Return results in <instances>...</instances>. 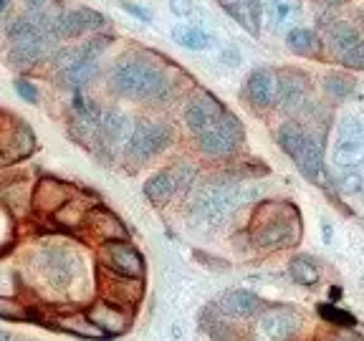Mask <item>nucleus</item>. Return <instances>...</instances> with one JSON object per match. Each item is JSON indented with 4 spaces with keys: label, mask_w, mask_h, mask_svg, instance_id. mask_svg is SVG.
<instances>
[{
    "label": "nucleus",
    "mask_w": 364,
    "mask_h": 341,
    "mask_svg": "<svg viewBox=\"0 0 364 341\" xmlns=\"http://www.w3.org/2000/svg\"><path fill=\"white\" fill-rule=\"evenodd\" d=\"M250 238L258 248L266 250H279L291 248L301 238V217L299 210L289 202H263L258 205V210L253 212V222H250Z\"/></svg>",
    "instance_id": "nucleus-1"
},
{
    "label": "nucleus",
    "mask_w": 364,
    "mask_h": 341,
    "mask_svg": "<svg viewBox=\"0 0 364 341\" xmlns=\"http://www.w3.org/2000/svg\"><path fill=\"white\" fill-rule=\"evenodd\" d=\"M112 86L119 97L134 99V102H154V99H162L170 91V81H167L165 71L149 66L144 61H124L112 71Z\"/></svg>",
    "instance_id": "nucleus-2"
},
{
    "label": "nucleus",
    "mask_w": 364,
    "mask_h": 341,
    "mask_svg": "<svg viewBox=\"0 0 364 341\" xmlns=\"http://www.w3.org/2000/svg\"><path fill=\"white\" fill-rule=\"evenodd\" d=\"M276 142L281 144L286 154L294 159V165L299 167L306 180L316 182V185H324L326 170H324V149L318 144L316 136L309 134L304 126L294 124V121H286L276 131Z\"/></svg>",
    "instance_id": "nucleus-3"
},
{
    "label": "nucleus",
    "mask_w": 364,
    "mask_h": 341,
    "mask_svg": "<svg viewBox=\"0 0 364 341\" xmlns=\"http://www.w3.org/2000/svg\"><path fill=\"white\" fill-rule=\"evenodd\" d=\"M51 31L28 16H21L11 23L8 40H11V63L16 68H31L41 61L51 48Z\"/></svg>",
    "instance_id": "nucleus-4"
},
{
    "label": "nucleus",
    "mask_w": 364,
    "mask_h": 341,
    "mask_svg": "<svg viewBox=\"0 0 364 341\" xmlns=\"http://www.w3.org/2000/svg\"><path fill=\"white\" fill-rule=\"evenodd\" d=\"M238 188L225 185V182H210L195 197L193 207V222L200 227H213L220 220H225V215L238 205Z\"/></svg>",
    "instance_id": "nucleus-5"
},
{
    "label": "nucleus",
    "mask_w": 364,
    "mask_h": 341,
    "mask_svg": "<svg viewBox=\"0 0 364 341\" xmlns=\"http://www.w3.org/2000/svg\"><path fill=\"white\" fill-rule=\"evenodd\" d=\"M172 144V129L159 121H139L132 126V134L127 139V152L136 162H147L154 154L165 152Z\"/></svg>",
    "instance_id": "nucleus-6"
},
{
    "label": "nucleus",
    "mask_w": 364,
    "mask_h": 341,
    "mask_svg": "<svg viewBox=\"0 0 364 341\" xmlns=\"http://www.w3.org/2000/svg\"><path fill=\"white\" fill-rule=\"evenodd\" d=\"M334 165L339 170H352L364 162V124L354 117H344L336 126L334 142Z\"/></svg>",
    "instance_id": "nucleus-7"
},
{
    "label": "nucleus",
    "mask_w": 364,
    "mask_h": 341,
    "mask_svg": "<svg viewBox=\"0 0 364 341\" xmlns=\"http://www.w3.org/2000/svg\"><path fill=\"white\" fill-rule=\"evenodd\" d=\"M243 142V124L235 119L233 114H223V119L218 121L213 129L200 134V149L210 157H225L233 154Z\"/></svg>",
    "instance_id": "nucleus-8"
},
{
    "label": "nucleus",
    "mask_w": 364,
    "mask_h": 341,
    "mask_svg": "<svg viewBox=\"0 0 364 341\" xmlns=\"http://www.w3.org/2000/svg\"><path fill=\"white\" fill-rule=\"evenodd\" d=\"M102 263H104L107 271L119 273V276H129V278H142V273H144L142 253H139L134 245L127 243V240H112V243H104Z\"/></svg>",
    "instance_id": "nucleus-9"
},
{
    "label": "nucleus",
    "mask_w": 364,
    "mask_h": 341,
    "mask_svg": "<svg viewBox=\"0 0 364 341\" xmlns=\"http://www.w3.org/2000/svg\"><path fill=\"white\" fill-rule=\"evenodd\" d=\"M104 28V16L91 8H76V11H66L53 16L51 23V36L56 38H79L91 31Z\"/></svg>",
    "instance_id": "nucleus-10"
},
{
    "label": "nucleus",
    "mask_w": 364,
    "mask_h": 341,
    "mask_svg": "<svg viewBox=\"0 0 364 341\" xmlns=\"http://www.w3.org/2000/svg\"><path fill=\"white\" fill-rule=\"evenodd\" d=\"M99 283H102V291H104V301H112L122 308L134 306V303L142 298V281L139 278L119 276V273L107 271V268H104Z\"/></svg>",
    "instance_id": "nucleus-11"
},
{
    "label": "nucleus",
    "mask_w": 364,
    "mask_h": 341,
    "mask_svg": "<svg viewBox=\"0 0 364 341\" xmlns=\"http://www.w3.org/2000/svg\"><path fill=\"white\" fill-rule=\"evenodd\" d=\"M74 195H76V190L71 188V185L56 180V177H43V180L36 185L31 205H33V210L38 212V215H53V212H56L61 205H66Z\"/></svg>",
    "instance_id": "nucleus-12"
},
{
    "label": "nucleus",
    "mask_w": 364,
    "mask_h": 341,
    "mask_svg": "<svg viewBox=\"0 0 364 341\" xmlns=\"http://www.w3.org/2000/svg\"><path fill=\"white\" fill-rule=\"evenodd\" d=\"M223 114H225V107L215 102L210 94H203V97L193 99L185 109V124L193 134H205L208 129L218 124L223 119Z\"/></svg>",
    "instance_id": "nucleus-13"
},
{
    "label": "nucleus",
    "mask_w": 364,
    "mask_h": 341,
    "mask_svg": "<svg viewBox=\"0 0 364 341\" xmlns=\"http://www.w3.org/2000/svg\"><path fill=\"white\" fill-rule=\"evenodd\" d=\"M215 308L225 318H253L266 311V303L250 291H228L215 301Z\"/></svg>",
    "instance_id": "nucleus-14"
},
{
    "label": "nucleus",
    "mask_w": 364,
    "mask_h": 341,
    "mask_svg": "<svg viewBox=\"0 0 364 341\" xmlns=\"http://www.w3.org/2000/svg\"><path fill=\"white\" fill-rule=\"evenodd\" d=\"M86 316L104 336H119L129 329V313H127V308L117 306L112 301H104V298L94 303L86 311Z\"/></svg>",
    "instance_id": "nucleus-15"
},
{
    "label": "nucleus",
    "mask_w": 364,
    "mask_h": 341,
    "mask_svg": "<svg viewBox=\"0 0 364 341\" xmlns=\"http://www.w3.org/2000/svg\"><path fill=\"white\" fill-rule=\"evenodd\" d=\"M296 316L289 308H273V311H263L261 321H258V339L261 341H289L296 334Z\"/></svg>",
    "instance_id": "nucleus-16"
},
{
    "label": "nucleus",
    "mask_w": 364,
    "mask_h": 341,
    "mask_svg": "<svg viewBox=\"0 0 364 341\" xmlns=\"http://www.w3.org/2000/svg\"><path fill=\"white\" fill-rule=\"evenodd\" d=\"M243 94L253 109H268L276 102V79L268 68H256V71H250Z\"/></svg>",
    "instance_id": "nucleus-17"
},
{
    "label": "nucleus",
    "mask_w": 364,
    "mask_h": 341,
    "mask_svg": "<svg viewBox=\"0 0 364 341\" xmlns=\"http://www.w3.org/2000/svg\"><path fill=\"white\" fill-rule=\"evenodd\" d=\"M86 227L97 235L102 243H112V240H127V227L122 225V220L114 215L107 207H91L89 215H86Z\"/></svg>",
    "instance_id": "nucleus-18"
},
{
    "label": "nucleus",
    "mask_w": 364,
    "mask_h": 341,
    "mask_svg": "<svg viewBox=\"0 0 364 341\" xmlns=\"http://www.w3.org/2000/svg\"><path fill=\"white\" fill-rule=\"evenodd\" d=\"M43 271V276L53 286H68V281L76 276V258L71 256V250H46Z\"/></svg>",
    "instance_id": "nucleus-19"
},
{
    "label": "nucleus",
    "mask_w": 364,
    "mask_h": 341,
    "mask_svg": "<svg viewBox=\"0 0 364 341\" xmlns=\"http://www.w3.org/2000/svg\"><path fill=\"white\" fill-rule=\"evenodd\" d=\"M63 81L68 86H74V89H84L86 84L97 79L99 74V61L97 58H89V56H81L79 51L74 53V58L66 63V68L61 71Z\"/></svg>",
    "instance_id": "nucleus-20"
},
{
    "label": "nucleus",
    "mask_w": 364,
    "mask_h": 341,
    "mask_svg": "<svg viewBox=\"0 0 364 341\" xmlns=\"http://www.w3.org/2000/svg\"><path fill=\"white\" fill-rule=\"evenodd\" d=\"M97 131L102 142L117 144V142H122V139H129L132 121L119 112H102V117H99V121H97Z\"/></svg>",
    "instance_id": "nucleus-21"
},
{
    "label": "nucleus",
    "mask_w": 364,
    "mask_h": 341,
    "mask_svg": "<svg viewBox=\"0 0 364 341\" xmlns=\"http://www.w3.org/2000/svg\"><path fill=\"white\" fill-rule=\"evenodd\" d=\"M91 207H94L91 200L81 197V195H74L66 205H61V207L53 212L56 225H61L63 230H76V227H81L86 222V215H89Z\"/></svg>",
    "instance_id": "nucleus-22"
},
{
    "label": "nucleus",
    "mask_w": 364,
    "mask_h": 341,
    "mask_svg": "<svg viewBox=\"0 0 364 341\" xmlns=\"http://www.w3.org/2000/svg\"><path fill=\"white\" fill-rule=\"evenodd\" d=\"M175 193H177V182H175L172 170L159 172V175L149 177L147 185H144V197H147L154 207H162V205H167Z\"/></svg>",
    "instance_id": "nucleus-23"
},
{
    "label": "nucleus",
    "mask_w": 364,
    "mask_h": 341,
    "mask_svg": "<svg viewBox=\"0 0 364 341\" xmlns=\"http://www.w3.org/2000/svg\"><path fill=\"white\" fill-rule=\"evenodd\" d=\"M51 326L66 331V334L86 336V339H99V336H104L102 331L97 329V326L91 324L89 316H86V313H79V311H74V313H58V316L51 321Z\"/></svg>",
    "instance_id": "nucleus-24"
},
{
    "label": "nucleus",
    "mask_w": 364,
    "mask_h": 341,
    "mask_svg": "<svg viewBox=\"0 0 364 341\" xmlns=\"http://www.w3.org/2000/svg\"><path fill=\"white\" fill-rule=\"evenodd\" d=\"M276 94H279V104L289 112L299 109L304 104V97H306V91H304V84L296 76L286 74L279 79V86H276Z\"/></svg>",
    "instance_id": "nucleus-25"
},
{
    "label": "nucleus",
    "mask_w": 364,
    "mask_h": 341,
    "mask_svg": "<svg viewBox=\"0 0 364 341\" xmlns=\"http://www.w3.org/2000/svg\"><path fill=\"white\" fill-rule=\"evenodd\" d=\"M359 40H362L359 38V31L352 28L349 23H334V26H329V45H331V51L336 53V58H339L341 53H347Z\"/></svg>",
    "instance_id": "nucleus-26"
},
{
    "label": "nucleus",
    "mask_w": 364,
    "mask_h": 341,
    "mask_svg": "<svg viewBox=\"0 0 364 341\" xmlns=\"http://www.w3.org/2000/svg\"><path fill=\"white\" fill-rule=\"evenodd\" d=\"M230 16L235 18V21L240 23V26H245V28L250 31V33L256 36L258 28H261V16H263V3L261 0H240L238 8H235Z\"/></svg>",
    "instance_id": "nucleus-27"
},
{
    "label": "nucleus",
    "mask_w": 364,
    "mask_h": 341,
    "mask_svg": "<svg viewBox=\"0 0 364 341\" xmlns=\"http://www.w3.org/2000/svg\"><path fill=\"white\" fill-rule=\"evenodd\" d=\"M286 45H289L294 53H314L318 48V38L316 33H314L311 28H291L289 33H286Z\"/></svg>",
    "instance_id": "nucleus-28"
},
{
    "label": "nucleus",
    "mask_w": 364,
    "mask_h": 341,
    "mask_svg": "<svg viewBox=\"0 0 364 341\" xmlns=\"http://www.w3.org/2000/svg\"><path fill=\"white\" fill-rule=\"evenodd\" d=\"M289 273H291V278L301 286H314L318 281V268L314 266L311 258H304V256H299V258L291 261Z\"/></svg>",
    "instance_id": "nucleus-29"
},
{
    "label": "nucleus",
    "mask_w": 364,
    "mask_h": 341,
    "mask_svg": "<svg viewBox=\"0 0 364 341\" xmlns=\"http://www.w3.org/2000/svg\"><path fill=\"white\" fill-rule=\"evenodd\" d=\"M354 86H357V81L347 74H329L324 79V91L331 99H347L354 91Z\"/></svg>",
    "instance_id": "nucleus-30"
},
{
    "label": "nucleus",
    "mask_w": 364,
    "mask_h": 341,
    "mask_svg": "<svg viewBox=\"0 0 364 341\" xmlns=\"http://www.w3.org/2000/svg\"><path fill=\"white\" fill-rule=\"evenodd\" d=\"M172 38L180 45H185V48H190V51H200V48L210 43V36L200 28H175L172 31Z\"/></svg>",
    "instance_id": "nucleus-31"
},
{
    "label": "nucleus",
    "mask_w": 364,
    "mask_h": 341,
    "mask_svg": "<svg viewBox=\"0 0 364 341\" xmlns=\"http://www.w3.org/2000/svg\"><path fill=\"white\" fill-rule=\"evenodd\" d=\"M316 311L324 321L339 326V329H354V326H357V318H354L352 313L341 311V308H336V306H329V303H318Z\"/></svg>",
    "instance_id": "nucleus-32"
},
{
    "label": "nucleus",
    "mask_w": 364,
    "mask_h": 341,
    "mask_svg": "<svg viewBox=\"0 0 364 341\" xmlns=\"http://www.w3.org/2000/svg\"><path fill=\"white\" fill-rule=\"evenodd\" d=\"M268 16L276 26H284L296 16V3L294 0H271L268 3Z\"/></svg>",
    "instance_id": "nucleus-33"
},
{
    "label": "nucleus",
    "mask_w": 364,
    "mask_h": 341,
    "mask_svg": "<svg viewBox=\"0 0 364 341\" xmlns=\"http://www.w3.org/2000/svg\"><path fill=\"white\" fill-rule=\"evenodd\" d=\"M341 195H352V197L364 200V175L362 172H344L339 177Z\"/></svg>",
    "instance_id": "nucleus-34"
},
{
    "label": "nucleus",
    "mask_w": 364,
    "mask_h": 341,
    "mask_svg": "<svg viewBox=\"0 0 364 341\" xmlns=\"http://www.w3.org/2000/svg\"><path fill=\"white\" fill-rule=\"evenodd\" d=\"M0 318H6V321H26L28 318V311L26 306L8 296H0Z\"/></svg>",
    "instance_id": "nucleus-35"
},
{
    "label": "nucleus",
    "mask_w": 364,
    "mask_h": 341,
    "mask_svg": "<svg viewBox=\"0 0 364 341\" xmlns=\"http://www.w3.org/2000/svg\"><path fill=\"white\" fill-rule=\"evenodd\" d=\"M210 336H213V341H248L233 324H228L223 318H218L215 324L210 326Z\"/></svg>",
    "instance_id": "nucleus-36"
},
{
    "label": "nucleus",
    "mask_w": 364,
    "mask_h": 341,
    "mask_svg": "<svg viewBox=\"0 0 364 341\" xmlns=\"http://www.w3.org/2000/svg\"><path fill=\"white\" fill-rule=\"evenodd\" d=\"M339 61L349 68H364V40H359L357 45H352L347 53H341Z\"/></svg>",
    "instance_id": "nucleus-37"
},
{
    "label": "nucleus",
    "mask_w": 364,
    "mask_h": 341,
    "mask_svg": "<svg viewBox=\"0 0 364 341\" xmlns=\"http://www.w3.org/2000/svg\"><path fill=\"white\" fill-rule=\"evenodd\" d=\"M318 341H364V336H359L352 329H339L336 326V331H324V334L318 336Z\"/></svg>",
    "instance_id": "nucleus-38"
},
{
    "label": "nucleus",
    "mask_w": 364,
    "mask_h": 341,
    "mask_svg": "<svg viewBox=\"0 0 364 341\" xmlns=\"http://www.w3.org/2000/svg\"><path fill=\"white\" fill-rule=\"evenodd\" d=\"M16 91L21 94L26 102H31V104H36L38 102V94H36V86L31 84V81H26V79H16Z\"/></svg>",
    "instance_id": "nucleus-39"
},
{
    "label": "nucleus",
    "mask_w": 364,
    "mask_h": 341,
    "mask_svg": "<svg viewBox=\"0 0 364 341\" xmlns=\"http://www.w3.org/2000/svg\"><path fill=\"white\" fill-rule=\"evenodd\" d=\"M122 8L124 11H129L134 18H139V21H144V23H149L152 21V13L147 11V8H139V6H134V3H129V0H122Z\"/></svg>",
    "instance_id": "nucleus-40"
},
{
    "label": "nucleus",
    "mask_w": 364,
    "mask_h": 341,
    "mask_svg": "<svg viewBox=\"0 0 364 341\" xmlns=\"http://www.w3.org/2000/svg\"><path fill=\"white\" fill-rule=\"evenodd\" d=\"M170 8L175 16H190L193 13V3L190 0H170Z\"/></svg>",
    "instance_id": "nucleus-41"
},
{
    "label": "nucleus",
    "mask_w": 364,
    "mask_h": 341,
    "mask_svg": "<svg viewBox=\"0 0 364 341\" xmlns=\"http://www.w3.org/2000/svg\"><path fill=\"white\" fill-rule=\"evenodd\" d=\"M220 3H223V8H225L228 13H233L235 8H238V3H240V0H220Z\"/></svg>",
    "instance_id": "nucleus-42"
},
{
    "label": "nucleus",
    "mask_w": 364,
    "mask_h": 341,
    "mask_svg": "<svg viewBox=\"0 0 364 341\" xmlns=\"http://www.w3.org/2000/svg\"><path fill=\"white\" fill-rule=\"evenodd\" d=\"M339 296H341V291L334 286V288H331V298H334V301H336V298H339Z\"/></svg>",
    "instance_id": "nucleus-43"
},
{
    "label": "nucleus",
    "mask_w": 364,
    "mask_h": 341,
    "mask_svg": "<svg viewBox=\"0 0 364 341\" xmlns=\"http://www.w3.org/2000/svg\"><path fill=\"white\" fill-rule=\"evenodd\" d=\"M329 3H334V6H341V3H349V0H329Z\"/></svg>",
    "instance_id": "nucleus-44"
},
{
    "label": "nucleus",
    "mask_w": 364,
    "mask_h": 341,
    "mask_svg": "<svg viewBox=\"0 0 364 341\" xmlns=\"http://www.w3.org/2000/svg\"><path fill=\"white\" fill-rule=\"evenodd\" d=\"M6 3H8V0H0V11H3V8H6Z\"/></svg>",
    "instance_id": "nucleus-45"
}]
</instances>
